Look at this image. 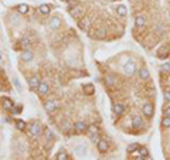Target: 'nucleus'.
Listing matches in <instances>:
<instances>
[{"instance_id":"5","label":"nucleus","mask_w":170,"mask_h":160,"mask_svg":"<svg viewBox=\"0 0 170 160\" xmlns=\"http://www.w3.org/2000/svg\"><path fill=\"white\" fill-rule=\"evenodd\" d=\"M78 26H79V29H81V30L88 31V30H89V27H91V19H89V17H81V19H79V22H78Z\"/></svg>"},{"instance_id":"19","label":"nucleus","mask_w":170,"mask_h":160,"mask_svg":"<svg viewBox=\"0 0 170 160\" xmlns=\"http://www.w3.org/2000/svg\"><path fill=\"white\" fill-rule=\"evenodd\" d=\"M74 152L78 156H85V153H86V146H85V145H77Z\"/></svg>"},{"instance_id":"2","label":"nucleus","mask_w":170,"mask_h":160,"mask_svg":"<svg viewBox=\"0 0 170 160\" xmlns=\"http://www.w3.org/2000/svg\"><path fill=\"white\" fill-rule=\"evenodd\" d=\"M84 13H85V10H84V7L82 6H74V9H71L70 10V14H71V17L72 19H75V20H79L81 17H84Z\"/></svg>"},{"instance_id":"18","label":"nucleus","mask_w":170,"mask_h":160,"mask_svg":"<svg viewBox=\"0 0 170 160\" xmlns=\"http://www.w3.org/2000/svg\"><path fill=\"white\" fill-rule=\"evenodd\" d=\"M135 26H136L138 29H143V27L146 26V19H145L143 16H138L136 20H135Z\"/></svg>"},{"instance_id":"28","label":"nucleus","mask_w":170,"mask_h":160,"mask_svg":"<svg viewBox=\"0 0 170 160\" xmlns=\"http://www.w3.org/2000/svg\"><path fill=\"white\" fill-rule=\"evenodd\" d=\"M105 82H106V85H108V86H114V85H115V82H116V81H115V77L108 75V77L105 78Z\"/></svg>"},{"instance_id":"20","label":"nucleus","mask_w":170,"mask_h":160,"mask_svg":"<svg viewBox=\"0 0 170 160\" xmlns=\"http://www.w3.org/2000/svg\"><path fill=\"white\" fill-rule=\"evenodd\" d=\"M116 13H118V16H121V17H125L128 14V9H126V6L125 4H119L116 7Z\"/></svg>"},{"instance_id":"15","label":"nucleus","mask_w":170,"mask_h":160,"mask_svg":"<svg viewBox=\"0 0 170 160\" xmlns=\"http://www.w3.org/2000/svg\"><path fill=\"white\" fill-rule=\"evenodd\" d=\"M139 77H140L142 79H149L150 72H149V70L146 67H140V68H139Z\"/></svg>"},{"instance_id":"27","label":"nucleus","mask_w":170,"mask_h":160,"mask_svg":"<svg viewBox=\"0 0 170 160\" xmlns=\"http://www.w3.org/2000/svg\"><path fill=\"white\" fill-rule=\"evenodd\" d=\"M14 123H16V128H17V130H20V132H23V130L26 129V122H24V120H21V119L16 120Z\"/></svg>"},{"instance_id":"23","label":"nucleus","mask_w":170,"mask_h":160,"mask_svg":"<svg viewBox=\"0 0 170 160\" xmlns=\"http://www.w3.org/2000/svg\"><path fill=\"white\" fill-rule=\"evenodd\" d=\"M38 11H40L41 14H48V13L51 11V6H50V4H41V6L38 7Z\"/></svg>"},{"instance_id":"39","label":"nucleus","mask_w":170,"mask_h":160,"mask_svg":"<svg viewBox=\"0 0 170 160\" xmlns=\"http://www.w3.org/2000/svg\"><path fill=\"white\" fill-rule=\"evenodd\" d=\"M162 70H163V71H169V70H170V64L163 65V67H162Z\"/></svg>"},{"instance_id":"36","label":"nucleus","mask_w":170,"mask_h":160,"mask_svg":"<svg viewBox=\"0 0 170 160\" xmlns=\"http://www.w3.org/2000/svg\"><path fill=\"white\" fill-rule=\"evenodd\" d=\"M163 96H164V101L170 104V91H166V92L163 94Z\"/></svg>"},{"instance_id":"16","label":"nucleus","mask_w":170,"mask_h":160,"mask_svg":"<svg viewBox=\"0 0 170 160\" xmlns=\"http://www.w3.org/2000/svg\"><path fill=\"white\" fill-rule=\"evenodd\" d=\"M71 129H74V125H72L71 122H68V120L63 122V125H61V130H63L64 133H70V132H71Z\"/></svg>"},{"instance_id":"35","label":"nucleus","mask_w":170,"mask_h":160,"mask_svg":"<svg viewBox=\"0 0 170 160\" xmlns=\"http://www.w3.org/2000/svg\"><path fill=\"white\" fill-rule=\"evenodd\" d=\"M21 109H23V108L21 106H19V108H13V109H11V113H13V115H19V113H21Z\"/></svg>"},{"instance_id":"3","label":"nucleus","mask_w":170,"mask_h":160,"mask_svg":"<svg viewBox=\"0 0 170 160\" xmlns=\"http://www.w3.org/2000/svg\"><path fill=\"white\" fill-rule=\"evenodd\" d=\"M0 104H1V108H3L6 112H11V109L14 108V102L11 101L10 98H7V96H3V98L0 99Z\"/></svg>"},{"instance_id":"17","label":"nucleus","mask_w":170,"mask_h":160,"mask_svg":"<svg viewBox=\"0 0 170 160\" xmlns=\"http://www.w3.org/2000/svg\"><path fill=\"white\" fill-rule=\"evenodd\" d=\"M132 126L135 129H140L143 126V120H142V118L140 116H135L132 119Z\"/></svg>"},{"instance_id":"43","label":"nucleus","mask_w":170,"mask_h":160,"mask_svg":"<svg viewBox=\"0 0 170 160\" xmlns=\"http://www.w3.org/2000/svg\"><path fill=\"white\" fill-rule=\"evenodd\" d=\"M169 82H170V77H169Z\"/></svg>"},{"instance_id":"41","label":"nucleus","mask_w":170,"mask_h":160,"mask_svg":"<svg viewBox=\"0 0 170 160\" xmlns=\"http://www.w3.org/2000/svg\"><path fill=\"white\" fill-rule=\"evenodd\" d=\"M0 60H1V53H0Z\"/></svg>"},{"instance_id":"4","label":"nucleus","mask_w":170,"mask_h":160,"mask_svg":"<svg viewBox=\"0 0 170 160\" xmlns=\"http://www.w3.org/2000/svg\"><path fill=\"white\" fill-rule=\"evenodd\" d=\"M123 71H125V74L126 75H132L136 72V64L133 63V61H128L126 64L123 65Z\"/></svg>"},{"instance_id":"8","label":"nucleus","mask_w":170,"mask_h":160,"mask_svg":"<svg viewBox=\"0 0 170 160\" xmlns=\"http://www.w3.org/2000/svg\"><path fill=\"white\" fill-rule=\"evenodd\" d=\"M40 84H41V82H40V77H38V75H33L31 78H29V86H30L31 89H37Z\"/></svg>"},{"instance_id":"9","label":"nucleus","mask_w":170,"mask_h":160,"mask_svg":"<svg viewBox=\"0 0 170 160\" xmlns=\"http://www.w3.org/2000/svg\"><path fill=\"white\" fill-rule=\"evenodd\" d=\"M112 112H114L115 115H122V113L125 112V105H123L122 102L114 104V105H112Z\"/></svg>"},{"instance_id":"11","label":"nucleus","mask_w":170,"mask_h":160,"mask_svg":"<svg viewBox=\"0 0 170 160\" xmlns=\"http://www.w3.org/2000/svg\"><path fill=\"white\" fill-rule=\"evenodd\" d=\"M33 57H34V55H33V53L29 50V48H26V50L21 53V55H20V58L24 61V63H30V61L33 60Z\"/></svg>"},{"instance_id":"24","label":"nucleus","mask_w":170,"mask_h":160,"mask_svg":"<svg viewBox=\"0 0 170 160\" xmlns=\"http://www.w3.org/2000/svg\"><path fill=\"white\" fill-rule=\"evenodd\" d=\"M19 43L21 44V47H23V48H29V47L31 45V40H30L29 37H24V38H21Z\"/></svg>"},{"instance_id":"37","label":"nucleus","mask_w":170,"mask_h":160,"mask_svg":"<svg viewBox=\"0 0 170 160\" xmlns=\"http://www.w3.org/2000/svg\"><path fill=\"white\" fill-rule=\"evenodd\" d=\"M164 115H166V116H170V105L164 108Z\"/></svg>"},{"instance_id":"30","label":"nucleus","mask_w":170,"mask_h":160,"mask_svg":"<svg viewBox=\"0 0 170 160\" xmlns=\"http://www.w3.org/2000/svg\"><path fill=\"white\" fill-rule=\"evenodd\" d=\"M139 147H140V145H138V143H132V145L128 146V152L132 153V152H135V150H139Z\"/></svg>"},{"instance_id":"6","label":"nucleus","mask_w":170,"mask_h":160,"mask_svg":"<svg viewBox=\"0 0 170 160\" xmlns=\"http://www.w3.org/2000/svg\"><path fill=\"white\" fill-rule=\"evenodd\" d=\"M74 130L78 133V135H81V133H85L86 130H88V126H86V123L85 122H75L74 123Z\"/></svg>"},{"instance_id":"42","label":"nucleus","mask_w":170,"mask_h":160,"mask_svg":"<svg viewBox=\"0 0 170 160\" xmlns=\"http://www.w3.org/2000/svg\"><path fill=\"white\" fill-rule=\"evenodd\" d=\"M111 1H118V0H111Z\"/></svg>"},{"instance_id":"21","label":"nucleus","mask_w":170,"mask_h":160,"mask_svg":"<svg viewBox=\"0 0 170 160\" xmlns=\"http://www.w3.org/2000/svg\"><path fill=\"white\" fill-rule=\"evenodd\" d=\"M84 92H85V95H94V92H95L94 85H92V84H86V85H84Z\"/></svg>"},{"instance_id":"12","label":"nucleus","mask_w":170,"mask_h":160,"mask_svg":"<svg viewBox=\"0 0 170 160\" xmlns=\"http://www.w3.org/2000/svg\"><path fill=\"white\" fill-rule=\"evenodd\" d=\"M153 111H155V109H153V105H152V104H145V105H143V115H145V116L146 118H152L153 116Z\"/></svg>"},{"instance_id":"32","label":"nucleus","mask_w":170,"mask_h":160,"mask_svg":"<svg viewBox=\"0 0 170 160\" xmlns=\"http://www.w3.org/2000/svg\"><path fill=\"white\" fill-rule=\"evenodd\" d=\"M88 132H89L91 135H98L99 129H98V126H95V125H91V126H88Z\"/></svg>"},{"instance_id":"34","label":"nucleus","mask_w":170,"mask_h":160,"mask_svg":"<svg viewBox=\"0 0 170 160\" xmlns=\"http://www.w3.org/2000/svg\"><path fill=\"white\" fill-rule=\"evenodd\" d=\"M13 84H14V86H16V88H17V91H23V89H21V84H20V81H19V79H17V78H14V79H13Z\"/></svg>"},{"instance_id":"31","label":"nucleus","mask_w":170,"mask_h":160,"mask_svg":"<svg viewBox=\"0 0 170 160\" xmlns=\"http://www.w3.org/2000/svg\"><path fill=\"white\" fill-rule=\"evenodd\" d=\"M162 125H163V128H170V116H166L162 119Z\"/></svg>"},{"instance_id":"40","label":"nucleus","mask_w":170,"mask_h":160,"mask_svg":"<svg viewBox=\"0 0 170 160\" xmlns=\"http://www.w3.org/2000/svg\"><path fill=\"white\" fill-rule=\"evenodd\" d=\"M0 91H6V89H4V86H3V84H1V82H0Z\"/></svg>"},{"instance_id":"29","label":"nucleus","mask_w":170,"mask_h":160,"mask_svg":"<svg viewBox=\"0 0 170 160\" xmlns=\"http://www.w3.org/2000/svg\"><path fill=\"white\" fill-rule=\"evenodd\" d=\"M54 159H57V160H68L70 157H68V154H67L65 152H60V153H58V154H57Z\"/></svg>"},{"instance_id":"26","label":"nucleus","mask_w":170,"mask_h":160,"mask_svg":"<svg viewBox=\"0 0 170 160\" xmlns=\"http://www.w3.org/2000/svg\"><path fill=\"white\" fill-rule=\"evenodd\" d=\"M139 154L143 157V159H150V156H149V150L146 149V147H139Z\"/></svg>"},{"instance_id":"22","label":"nucleus","mask_w":170,"mask_h":160,"mask_svg":"<svg viewBox=\"0 0 170 160\" xmlns=\"http://www.w3.org/2000/svg\"><path fill=\"white\" fill-rule=\"evenodd\" d=\"M29 10H30V7H29L27 4H24V3H21V4L17 6V11H19L20 14H26V13H29Z\"/></svg>"},{"instance_id":"33","label":"nucleus","mask_w":170,"mask_h":160,"mask_svg":"<svg viewBox=\"0 0 170 160\" xmlns=\"http://www.w3.org/2000/svg\"><path fill=\"white\" fill-rule=\"evenodd\" d=\"M44 135H45V139H47V140H50V139H53V138H54V133H53V132H51V130H50L48 128L44 129Z\"/></svg>"},{"instance_id":"14","label":"nucleus","mask_w":170,"mask_h":160,"mask_svg":"<svg viewBox=\"0 0 170 160\" xmlns=\"http://www.w3.org/2000/svg\"><path fill=\"white\" fill-rule=\"evenodd\" d=\"M37 91H38V94H40L41 96L42 95H47V94L50 92V86L47 85L45 82H41V84L38 85V88H37Z\"/></svg>"},{"instance_id":"1","label":"nucleus","mask_w":170,"mask_h":160,"mask_svg":"<svg viewBox=\"0 0 170 160\" xmlns=\"http://www.w3.org/2000/svg\"><path fill=\"white\" fill-rule=\"evenodd\" d=\"M41 130H42V128H41V123L40 122H33L31 125H30V128H29V132H30V135H31L33 138H37V136H40L41 135Z\"/></svg>"},{"instance_id":"7","label":"nucleus","mask_w":170,"mask_h":160,"mask_svg":"<svg viewBox=\"0 0 170 160\" xmlns=\"http://www.w3.org/2000/svg\"><path fill=\"white\" fill-rule=\"evenodd\" d=\"M44 109H45V112H48V113L54 112V111L57 109V104H55V101H54V99H48V101H45V102H44Z\"/></svg>"},{"instance_id":"38","label":"nucleus","mask_w":170,"mask_h":160,"mask_svg":"<svg viewBox=\"0 0 170 160\" xmlns=\"http://www.w3.org/2000/svg\"><path fill=\"white\" fill-rule=\"evenodd\" d=\"M11 20H13V24H19V17H16V16H11Z\"/></svg>"},{"instance_id":"13","label":"nucleus","mask_w":170,"mask_h":160,"mask_svg":"<svg viewBox=\"0 0 170 160\" xmlns=\"http://www.w3.org/2000/svg\"><path fill=\"white\" fill-rule=\"evenodd\" d=\"M96 147H98V150L101 152V153H106L108 152V149H109V145H108V142L106 140H99L98 143H96Z\"/></svg>"},{"instance_id":"10","label":"nucleus","mask_w":170,"mask_h":160,"mask_svg":"<svg viewBox=\"0 0 170 160\" xmlns=\"http://www.w3.org/2000/svg\"><path fill=\"white\" fill-rule=\"evenodd\" d=\"M50 29H53V30H58L60 29V26H61V19L60 17H57V16H54L51 17V20H50Z\"/></svg>"},{"instance_id":"25","label":"nucleus","mask_w":170,"mask_h":160,"mask_svg":"<svg viewBox=\"0 0 170 160\" xmlns=\"http://www.w3.org/2000/svg\"><path fill=\"white\" fill-rule=\"evenodd\" d=\"M96 34H95V38H98V40H104L106 37V31L104 30V29H99V30H96Z\"/></svg>"}]
</instances>
